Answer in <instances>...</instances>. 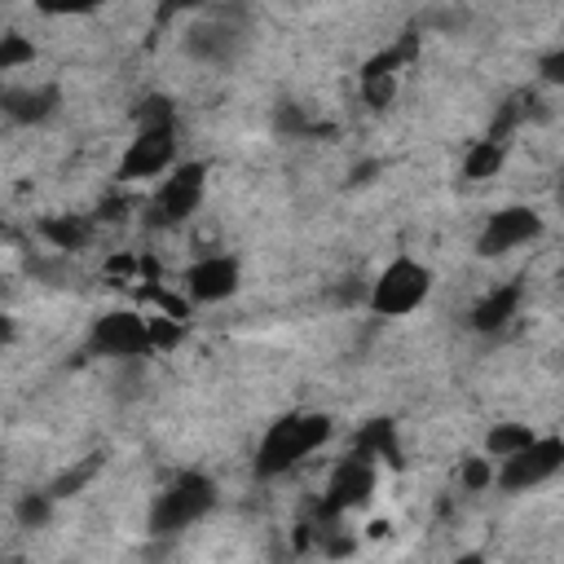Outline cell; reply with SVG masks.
Here are the masks:
<instances>
[{"instance_id": "obj_1", "label": "cell", "mask_w": 564, "mask_h": 564, "mask_svg": "<svg viewBox=\"0 0 564 564\" xmlns=\"http://www.w3.org/2000/svg\"><path fill=\"white\" fill-rule=\"evenodd\" d=\"M330 436H335V419L326 410H286L264 427L256 458H251V471L260 480H278L286 471H295L308 454H317Z\"/></svg>"}, {"instance_id": "obj_2", "label": "cell", "mask_w": 564, "mask_h": 564, "mask_svg": "<svg viewBox=\"0 0 564 564\" xmlns=\"http://www.w3.org/2000/svg\"><path fill=\"white\" fill-rule=\"evenodd\" d=\"M216 502H220V489H216L212 476H203V471H181L176 480H167V485L154 494L150 516H145V533H150L154 542H172V538H181L185 529H194L203 516H212Z\"/></svg>"}, {"instance_id": "obj_3", "label": "cell", "mask_w": 564, "mask_h": 564, "mask_svg": "<svg viewBox=\"0 0 564 564\" xmlns=\"http://www.w3.org/2000/svg\"><path fill=\"white\" fill-rule=\"evenodd\" d=\"M247 31L251 18L238 4H216V9H198V18L185 26V53L203 66H229L242 57L247 48Z\"/></svg>"}, {"instance_id": "obj_4", "label": "cell", "mask_w": 564, "mask_h": 564, "mask_svg": "<svg viewBox=\"0 0 564 564\" xmlns=\"http://www.w3.org/2000/svg\"><path fill=\"white\" fill-rule=\"evenodd\" d=\"M203 194H207V163L203 159H185V163H172L150 203H145V225L150 229H176L185 225L198 207H203Z\"/></svg>"}, {"instance_id": "obj_5", "label": "cell", "mask_w": 564, "mask_h": 564, "mask_svg": "<svg viewBox=\"0 0 564 564\" xmlns=\"http://www.w3.org/2000/svg\"><path fill=\"white\" fill-rule=\"evenodd\" d=\"M427 295H432V269L414 256H392L370 282L366 308L375 317H410L414 308H423Z\"/></svg>"}, {"instance_id": "obj_6", "label": "cell", "mask_w": 564, "mask_h": 564, "mask_svg": "<svg viewBox=\"0 0 564 564\" xmlns=\"http://www.w3.org/2000/svg\"><path fill=\"white\" fill-rule=\"evenodd\" d=\"M84 348H88V357H101V361H115V366L141 361L150 352L145 313H137V308H106V313H97L93 326H88Z\"/></svg>"}, {"instance_id": "obj_7", "label": "cell", "mask_w": 564, "mask_h": 564, "mask_svg": "<svg viewBox=\"0 0 564 564\" xmlns=\"http://www.w3.org/2000/svg\"><path fill=\"white\" fill-rule=\"evenodd\" d=\"M560 467H564V441L555 432L551 436H533L520 454H511V458H502L494 467V485L502 494H529V489L555 480Z\"/></svg>"}, {"instance_id": "obj_8", "label": "cell", "mask_w": 564, "mask_h": 564, "mask_svg": "<svg viewBox=\"0 0 564 564\" xmlns=\"http://www.w3.org/2000/svg\"><path fill=\"white\" fill-rule=\"evenodd\" d=\"M176 163V123L167 128H132V141L123 145L115 163V181H154Z\"/></svg>"}, {"instance_id": "obj_9", "label": "cell", "mask_w": 564, "mask_h": 564, "mask_svg": "<svg viewBox=\"0 0 564 564\" xmlns=\"http://www.w3.org/2000/svg\"><path fill=\"white\" fill-rule=\"evenodd\" d=\"M375 480H379V467L375 463H366L357 454L339 458L335 471H330V480H326V489H322V498H317V516L322 520H339V516L366 507L370 494H375Z\"/></svg>"}, {"instance_id": "obj_10", "label": "cell", "mask_w": 564, "mask_h": 564, "mask_svg": "<svg viewBox=\"0 0 564 564\" xmlns=\"http://www.w3.org/2000/svg\"><path fill=\"white\" fill-rule=\"evenodd\" d=\"M533 238H542V212L529 203H511L485 220V229L476 234V256L494 260V256H507L516 247H529Z\"/></svg>"}, {"instance_id": "obj_11", "label": "cell", "mask_w": 564, "mask_h": 564, "mask_svg": "<svg viewBox=\"0 0 564 564\" xmlns=\"http://www.w3.org/2000/svg\"><path fill=\"white\" fill-rule=\"evenodd\" d=\"M242 286V264L238 256H225V251H212L203 260H194L185 269V300L189 304H225L234 300Z\"/></svg>"}, {"instance_id": "obj_12", "label": "cell", "mask_w": 564, "mask_h": 564, "mask_svg": "<svg viewBox=\"0 0 564 564\" xmlns=\"http://www.w3.org/2000/svg\"><path fill=\"white\" fill-rule=\"evenodd\" d=\"M520 304H524V282L511 278V282H498L494 291H485L467 322H471L476 335H498L520 317Z\"/></svg>"}, {"instance_id": "obj_13", "label": "cell", "mask_w": 564, "mask_h": 564, "mask_svg": "<svg viewBox=\"0 0 564 564\" xmlns=\"http://www.w3.org/2000/svg\"><path fill=\"white\" fill-rule=\"evenodd\" d=\"M62 106V88L57 84H35V88H4L0 93V115L31 128V123H48Z\"/></svg>"}, {"instance_id": "obj_14", "label": "cell", "mask_w": 564, "mask_h": 564, "mask_svg": "<svg viewBox=\"0 0 564 564\" xmlns=\"http://www.w3.org/2000/svg\"><path fill=\"white\" fill-rule=\"evenodd\" d=\"M352 454L375 463V467H405V454H401V441H397V423L392 419H370L357 441H352Z\"/></svg>"}, {"instance_id": "obj_15", "label": "cell", "mask_w": 564, "mask_h": 564, "mask_svg": "<svg viewBox=\"0 0 564 564\" xmlns=\"http://www.w3.org/2000/svg\"><path fill=\"white\" fill-rule=\"evenodd\" d=\"M40 238L53 247V251H62V256H70V251H84L88 247V238H93V216H79V212H57V216H44L40 225Z\"/></svg>"}, {"instance_id": "obj_16", "label": "cell", "mask_w": 564, "mask_h": 564, "mask_svg": "<svg viewBox=\"0 0 564 564\" xmlns=\"http://www.w3.org/2000/svg\"><path fill=\"white\" fill-rule=\"evenodd\" d=\"M533 106H538V97L529 93V88H520V93H511L498 110H494V123H489V132H485V141H494V145H507L516 132H520V123L533 115Z\"/></svg>"}, {"instance_id": "obj_17", "label": "cell", "mask_w": 564, "mask_h": 564, "mask_svg": "<svg viewBox=\"0 0 564 564\" xmlns=\"http://www.w3.org/2000/svg\"><path fill=\"white\" fill-rule=\"evenodd\" d=\"M502 163H507V145H494V141H471L467 145V154H463V163H458V172H463V181H471V185H480V181H494L498 172H502Z\"/></svg>"}, {"instance_id": "obj_18", "label": "cell", "mask_w": 564, "mask_h": 564, "mask_svg": "<svg viewBox=\"0 0 564 564\" xmlns=\"http://www.w3.org/2000/svg\"><path fill=\"white\" fill-rule=\"evenodd\" d=\"M538 432L529 427V423H494L489 432H485V458H511V454H520L529 441H533Z\"/></svg>"}, {"instance_id": "obj_19", "label": "cell", "mask_w": 564, "mask_h": 564, "mask_svg": "<svg viewBox=\"0 0 564 564\" xmlns=\"http://www.w3.org/2000/svg\"><path fill=\"white\" fill-rule=\"evenodd\" d=\"M53 511H57V498L48 489H22L18 502H13V520L22 529H48Z\"/></svg>"}, {"instance_id": "obj_20", "label": "cell", "mask_w": 564, "mask_h": 564, "mask_svg": "<svg viewBox=\"0 0 564 564\" xmlns=\"http://www.w3.org/2000/svg\"><path fill=\"white\" fill-rule=\"evenodd\" d=\"M176 123V101L167 93H145L132 106V128H167Z\"/></svg>"}, {"instance_id": "obj_21", "label": "cell", "mask_w": 564, "mask_h": 564, "mask_svg": "<svg viewBox=\"0 0 564 564\" xmlns=\"http://www.w3.org/2000/svg\"><path fill=\"white\" fill-rule=\"evenodd\" d=\"M31 62H35V40H26L22 31H4L0 35V75L18 70V66H31Z\"/></svg>"}, {"instance_id": "obj_22", "label": "cell", "mask_w": 564, "mask_h": 564, "mask_svg": "<svg viewBox=\"0 0 564 564\" xmlns=\"http://www.w3.org/2000/svg\"><path fill=\"white\" fill-rule=\"evenodd\" d=\"M145 335H150V352H172L185 339V322H172L163 313L145 317Z\"/></svg>"}, {"instance_id": "obj_23", "label": "cell", "mask_w": 564, "mask_h": 564, "mask_svg": "<svg viewBox=\"0 0 564 564\" xmlns=\"http://www.w3.org/2000/svg\"><path fill=\"white\" fill-rule=\"evenodd\" d=\"M357 79H361V101H366L370 110H388V106H392V97H397V75H370V70H361Z\"/></svg>"}, {"instance_id": "obj_24", "label": "cell", "mask_w": 564, "mask_h": 564, "mask_svg": "<svg viewBox=\"0 0 564 564\" xmlns=\"http://www.w3.org/2000/svg\"><path fill=\"white\" fill-rule=\"evenodd\" d=\"M458 485H463L467 494L489 489V485H494V458H485V454H467V458L458 463Z\"/></svg>"}, {"instance_id": "obj_25", "label": "cell", "mask_w": 564, "mask_h": 564, "mask_svg": "<svg viewBox=\"0 0 564 564\" xmlns=\"http://www.w3.org/2000/svg\"><path fill=\"white\" fill-rule=\"evenodd\" d=\"M538 70H542V84H564V48H551V53H542Z\"/></svg>"}, {"instance_id": "obj_26", "label": "cell", "mask_w": 564, "mask_h": 564, "mask_svg": "<svg viewBox=\"0 0 564 564\" xmlns=\"http://www.w3.org/2000/svg\"><path fill=\"white\" fill-rule=\"evenodd\" d=\"M13 335H18V322H13V313H9V308H0V348H4V344H13Z\"/></svg>"}, {"instance_id": "obj_27", "label": "cell", "mask_w": 564, "mask_h": 564, "mask_svg": "<svg viewBox=\"0 0 564 564\" xmlns=\"http://www.w3.org/2000/svg\"><path fill=\"white\" fill-rule=\"evenodd\" d=\"M375 172H379V163L370 159V163H361V167H352V176H348V181H352V185H366V181H375Z\"/></svg>"}, {"instance_id": "obj_28", "label": "cell", "mask_w": 564, "mask_h": 564, "mask_svg": "<svg viewBox=\"0 0 564 564\" xmlns=\"http://www.w3.org/2000/svg\"><path fill=\"white\" fill-rule=\"evenodd\" d=\"M454 564H485V555H480V551H463Z\"/></svg>"}, {"instance_id": "obj_29", "label": "cell", "mask_w": 564, "mask_h": 564, "mask_svg": "<svg viewBox=\"0 0 564 564\" xmlns=\"http://www.w3.org/2000/svg\"><path fill=\"white\" fill-rule=\"evenodd\" d=\"M0 238H9V242H13V229H9V225H0Z\"/></svg>"}]
</instances>
